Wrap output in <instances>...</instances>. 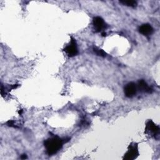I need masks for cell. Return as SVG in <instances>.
I'll list each match as a JSON object with an SVG mask.
<instances>
[{
    "mask_svg": "<svg viewBox=\"0 0 160 160\" xmlns=\"http://www.w3.org/2000/svg\"><path fill=\"white\" fill-rule=\"evenodd\" d=\"M93 51L98 56H101V57H105L106 56V52L101 49H99L98 48H94Z\"/></svg>",
    "mask_w": 160,
    "mask_h": 160,
    "instance_id": "cell-9",
    "label": "cell"
},
{
    "mask_svg": "<svg viewBox=\"0 0 160 160\" xmlns=\"http://www.w3.org/2000/svg\"><path fill=\"white\" fill-rule=\"evenodd\" d=\"M119 2L131 7H134L136 5V2L134 1H121Z\"/></svg>",
    "mask_w": 160,
    "mask_h": 160,
    "instance_id": "cell-10",
    "label": "cell"
},
{
    "mask_svg": "<svg viewBox=\"0 0 160 160\" xmlns=\"http://www.w3.org/2000/svg\"><path fill=\"white\" fill-rule=\"evenodd\" d=\"M137 88H138L139 89V91H141V92H147V93H151L152 90V89L148 85V84L144 81V80H140L138 82V87Z\"/></svg>",
    "mask_w": 160,
    "mask_h": 160,
    "instance_id": "cell-8",
    "label": "cell"
},
{
    "mask_svg": "<svg viewBox=\"0 0 160 160\" xmlns=\"http://www.w3.org/2000/svg\"><path fill=\"white\" fill-rule=\"evenodd\" d=\"M139 31L142 34L148 36L151 35L153 32V28L150 24H144L139 27Z\"/></svg>",
    "mask_w": 160,
    "mask_h": 160,
    "instance_id": "cell-7",
    "label": "cell"
},
{
    "mask_svg": "<svg viewBox=\"0 0 160 160\" xmlns=\"http://www.w3.org/2000/svg\"><path fill=\"white\" fill-rule=\"evenodd\" d=\"M139 154L137 144H131L128 148V150L124 155V159L132 160L137 158Z\"/></svg>",
    "mask_w": 160,
    "mask_h": 160,
    "instance_id": "cell-2",
    "label": "cell"
},
{
    "mask_svg": "<svg viewBox=\"0 0 160 160\" xmlns=\"http://www.w3.org/2000/svg\"><path fill=\"white\" fill-rule=\"evenodd\" d=\"M146 131L148 133L152 134L154 136L159 133V128L158 126L156 125L151 120H149L147 124L146 127Z\"/></svg>",
    "mask_w": 160,
    "mask_h": 160,
    "instance_id": "cell-6",
    "label": "cell"
},
{
    "mask_svg": "<svg viewBox=\"0 0 160 160\" xmlns=\"http://www.w3.org/2000/svg\"><path fill=\"white\" fill-rule=\"evenodd\" d=\"M21 159H26V158H27V156H26V154H22V155L21 156Z\"/></svg>",
    "mask_w": 160,
    "mask_h": 160,
    "instance_id": "cell-11",
    "label": "cell"
},
{
    "mask_svg": "<svg viewBox=\"0 0 160 160\" xmlns=\"http://www.w3.org/2000/svg\"><path fill=\"white\" fill-rule=\"evenodd\" d=\"M64 51L69 57H73L78 54V50L77 44L75 39H74L73 38H71V42H69V44H68L66 46Z\"/></svg>",
    "mask_w": 160,
    "mask_h": 160,
    "instance_id": "cell-3",
    "label": "cell"
},
{
    "mask_svg": "<svg viewBox=\"0 0 160 160\" xmlns=\"http://www.w3.org/2000/svg\"><path fill=\"white\" fill-rule=\"evenodd\" d=\"M92 24H93L94 29L95 31L97 32L101 31L106 27V24L104 20L101 17H99V16L94 17L93 18Z\"/></svg>",
    "mask_w": 160,
    "mask_h": 160,
    "instance_id": "cell-4",
    "label": "cell"
},
{
    "mask_svg": "<svg viewBox=\"0 0 160 160\" xmlns=\"http://www.w3.org/2000/svg\"><path fill=\"white\" fill-rule=\"evenodd\" d=\"M137 86L134 82H129L124 88V94L128 98L133 97L137 91Z\"/></svg>",
    "mask_w": 160,
    "mask_h": 160,
    "instance_id": "cell-5",
    "label": "cell"
},
{
    "mask_svg": "<svg viewBox=\"0 0 160 160\" xmlns=\"http://www.w3.org/2000/svg\"><path fill=\"white\" fill-rule=\"evenodd\" d=\"M64 142L59 137H52L44 141V146L49 155H53L58 152L62 148Z\"/></svg>",
    "mask_w": 160,
    "mask_h": 160,
    "instance_id": "cell-1",
    "label": "cell"
}]
</instances>
